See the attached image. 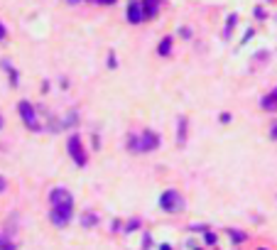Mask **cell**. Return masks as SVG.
Returning a JSON list of instances; mask_svg holds the SVG:
<instances>
[{
	"mask_svg": "<svg viewBox=\"0 0 277 250\" xmlns=\"http://www.w3.org/2000/svg\"><path fill=\"white\" fill-rule=\"evenodd\" d=\"M160 147V135L152 133V130H142L140 135H133L128 142V150L130 152H152Z\"/></svg>",
	"mask_w": 277,
	"mask_h": 250,
	"instance_id": "1",
	"label": "cell"
},
{
	"mask_svg": "<svg viewBox=\"0 0 277 250\" xmlns=\"http://www.w3.org/2000/svg\"><path fill=\"white\" fill-rule=\"evenodd\" d=\"M160 206L165 209L167 214H179V211H184V196L179 194L177 189H167L160 196Z\"/></svg>",
	"mask_w": 277,
	"mask_h": 250,
	"instance_id": "2",
	"label": "cell"
},
{
	"mask_svg": "<svg viewBox=\"0 0 277 250\" xmlns=\"http://www.w3.org/2000/svg\"><path fill=\"white\" fill-rule=\"evenodd\" d=\"M49 201H52V209H74V196L64 187H54L49 192Z\"/></svg>",
	"mask_w": 277,
	"mask_h": 250,
	"instance_id": "3",
	"label": "cell"
},
{
	"mask_svg": "<svg viewBox=\"0 0 277 250\" xmlns=\"http://www.w3.org/2000/svg\"><path fill=\"white\" fill-rule=\"evenodd\" d=\"M17 113H20L22 123L27 125L29 130H39V118H37V111H34V106L29 101H20L17 103Z\"/></svg>",
	"mask_w": 277,
	"mask_h": 250,
	"instance_id": "4",
	"label": "cell"
},
{
	"mask_svg": "<svg viewBox=\"0 0 277 250\" xmlns=\"http://www.w3.org/2000/svg\"><path fill=\"white\" fill-rule=\"evenodd\" d=\"M66 147H69V155H71V160L76 165L79 167L86 165V152H83V145H81V140H79V135H71L69 142H66Z\"/></svg>",
	"mask_w": 277,
	"mask_h": 250,
	"instance_id": "5",
	"label": "cell"
},
{
	"mask_svg": "<svg viewBox=\"0 0 277 250\" xmlns=\"http://www.w3.org/2000/svg\"><path fill=\"white\" fill-rule=\"evenodd\" d=\"M71 214H74V209H52L49 219H52L54 226L64 228V226H69V221H71Z\"/></svg>",
	"mask_w": 277,
	"mask_h": 250,
	"instance_id": "6",
	"label": "cell"
},
{
	"mask_svg": "<svg viewBox=\"0 0 277 250\" xmlns=\"http://www.w3.org/2000/svg\"><path fill=\"white\" fill-rule=\"evenodd\" d=\"M128 20L133 22V25H140L142 20H145V5L142 2H130V7H128Z\"/></svg>",
	"mask_w": 277,
	"mask_h": 250,
	"instance_id": "7",
	"label": "cell"
},
{
	"mask_svg": "<svg viewBox=\"0 0 277 250\" xmlns=\"http://www.w3.org/2000/svg\"><path fill=\"white\" fill-rule=\"evenodd\" d=\"M187 128H189V120L182 115V118L177 120V145H179V147L187 145Z\"/></svg>",
	"mask_w": 277,
	"mask_h": 250,
	"instance_id": "8",
	"label": "cell"
},
{
	"mask_svg": "<svg viewBox=\"0 0 277 250\" xmlns=\"http://www.w3.org/2000/svg\"><path fill=\"white\" fill-rule=\"evenodd\" d=\"M260 106H263V111H277V88L270 91V93L260 101Z\"/></svg>",
	"mask_w": 277,
	"mask_h": 250,
	"instance_id": "9",
	"label": "cell"
},
{
	"mask_svg": "<svg viewBox=\"0 0 277 250\" xmlns=\"http://www.w3.org/2000/svg\"><path fill=\"white\" fill-rule=\"evenodd\" d=\"M142 5H145V17H155L157 15V0H142Z\"/></svg>",
	"mask_w": 277,
	"mask_h": 250,
	"instance_id": "10",
	"label": "cell"
},
{
	"mask_svg": "<svg viewBox=\"0 0 277 250\" xmlns=\"http://www.w3.org/2000/svg\"><path fill=\"white\" fill-rule=\"evenodd\" d=\"M81 223L86 226V228H93V226L98 223V216H96V214H91V211H86V214L81 216Z\"/></svg>",
	"mask_w": 277,
	"mask_h": 250,
	"instance_id": "11",
	"label": "cell"
},
{
	"mask_svg": "<svg viewBox=\"0 0 277 250\" xmlns=\"http://www.w3.org/2000/svg\"><path fill=\"white\" fill-rule=\"evenodd\" d=\"M157 52H160L162 56H167L169 52H172V37H165V39L160 42V49H157Z\"/></svg>",
	"mask_w": 277,
	"mask_h": 250,
	"instance_id": "12",
	"label": "cell"
},
{
	"mask_svg": "<svg viewBox=\"0 0 277 250\" xmlns=\"http://www.w3.org/2000/svg\"><path fill=\"white\" fill-rule=\"evenodd\" d=\"M2 66H5V71L10 74V81H12V86H17V74H15V69L10 66V61H7V59L2 61Z\"/></svg>",
	"mask_w": 277,
	"mask_h": 250,
	"instance_id": "13",
	"label": "cell"
},
{
	"mask_svg": "<svg viewBox=\"0 0 277 250\" xmlns=\"http://www.w3.org/2000/svg\"><path fill=\"white\" fill-rule=\"evenodd\" d=\"M236 22H238V17H236V15H228V22H226V32H223V37H228V34H231V29H233Z\"/></svg>",
	"mask_w": 277,
	"mask_h": 250,
	"instance_id": "14",
	"label": "cell"
},
{
	"mask_svg": "<svg viewBox=\"0 0 277 250\" xmlns=\"http://www.w3.org/2000/svg\"><path fill=\"white\" fill-rule=\"evenodd\" d=\"M231 233V238L236 241V243H243L246 241V233H241V231H228Z\"/></svg>",
	"mask_w": 277,
	"mask_h": 250,
	"instance_id": "15",
	"label": "cell"
},
{
	"mask_svg": "<svg viewBox=\"0 0 277 250\" xmlns=\"http://www.w3.org/2000/svg\"><path fill=\"white\" fill-rule=\"evenodd\" d=\"M91 2H98V5H113L115 0H91Z\"/></svg>",
	"mask_w": 277,
	"mask_h": 250,
	"instance_id": "16",
	"label": "cell"
},
{
	"mask_svg": "<svg viewBox=\"0 0 277 250\" xmlns=\"http://www.w3.org/2000/svg\"><path fill=\"white\" fill-rule=\"evenodd\" d=\"M5 187H7V184H5V177H0V194L5 192Z\"/></svg>",
	"mask_w": 277,
	"mask_h": 250,
	"instance_id": "17",
	"label": "cell"
},
{
	"mask_svg": "<svg viewBox=\"0 0 277 250\" xmlns=\"http://www.w3.org/2000/svg\"><path fill=\"white\" fill-rule=\"evenodd\" d=\"M5 34H7V32H5V27L0 25V39H5Z\"/></svg>",
	"mask_w": 277,
	"mask_h": 250,
	"instance_id": "18",
	"label": "cell"
},
{
	"mask_svg": "<svg viewBox=\"0 0 277 250\" xmlns=\"http://www.w3.org/2000/svg\"><path fill=\"white\" fill-rule=\"evenodd\" d=\"M270 135H273V138H277V125H273V130H270Z\"/></svg>",
	"mask_w": 277,
	"mask_h": 250,
	"instance_id": "19",
	"label": "cell"
},
{
	"mask_svg": "<svg viewBox=\"0 0 277 250\" xmlns=\"http://www.w3.org/2000/svg\"><path fill=\"white\" fill-rule=\"evenodd\" d=\"M0 130H2V115H0Z\"/></svg>",
	"mask_w": 277,
	"mask_h": 250,
	"instance_id": "20",
	"label": "cell"
},
{
	"mask_svg": "<svg viewBox=\"0 0 277 250\" xmlns=\"http://www.w3.org/2000/svg\"><path fill=\"white\" fill-rule=\"evenodd\" d=\"M69 2H71V5H76V2H79V0H69Z\"/></svg>",
	"mask_w": 277,
	"mask_h": 250,
	"instance_id": "21",
	"label": "cell"
},
{
	"mask_svg": "<svg viewBox=\"0 0 277 250\" xmlns=\"http://www.w3.org/2000/svg\"><path fill=\"white\" fill-rule=\"evenodd\" d=\"M5 250H12V246H5Z\"/></svg>",
	"mask_w": 277,
	"mask_h": 250,
	"instance_id": "22",
	"label": "cell"
},
{
	"mask_svg": "<svg viewBox=\"0 0 277 250\" xmlns=\"http://www.w3.org/2000/svg\"><path fill=\"white\" fill-rule=\"evenodd\" d=\"M0 248H2V241H0Z\"/></svg>",
	"mask_w": 277,
	"mask_h": 250,
	"instance_id": "23",
	"label": "cell"
}]
</instances>
